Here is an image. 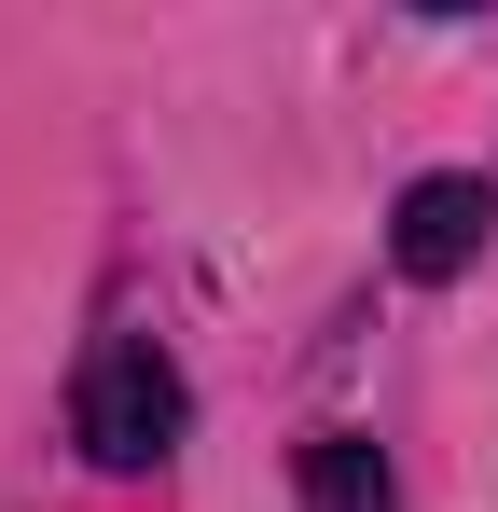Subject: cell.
Returning <instances> with one entry per match:
<instances>
[{
    "instance_id": "cell-3",
    "label": "cell",
    "mask_w": 498,
    "mask_h": 512,
    "mask_svg": "<svg viewBox=\"0 0 498 512\" xmlns=\"http://www.w3.org/2000/svg\"><path fill=\"white\" fill-rule=\"evenodd\" d=\"M305 512H402L388 499V457H374L360 429H319V443H305Z\"/></svg>"
},
{
    "instance_id": "cell-1",
    "label": "cell",
    "mask_w": 498,
    "mask_h": 512,
    "mask_svg": "<svg viewBox=\"0 0 498 512\" xmlns=\"http://www.w3.org/2000/svg\"><path fill=\"white\" fill-rule=\"evenodd\" d=\"M70 443L97 471H166V443H180V360L153 333H97L83 388H70Z\"/></svg>"
},
{
    "instance_id": "cell-2",
    "label": "cell",
    "mask_w": 498,
    "mask_h": 512,
    "mask_svg": "<svg viewBox=\"0 0 498 512\" xmlns=\"http://www.w3.org/2000/svg\"><path fill=\"white\" fill-rule=\"evenodd\" d=\"M388 250H402V277H457V263L485 250V180H415L402 222H388Z\"/></svg>"
}]
</instances>
